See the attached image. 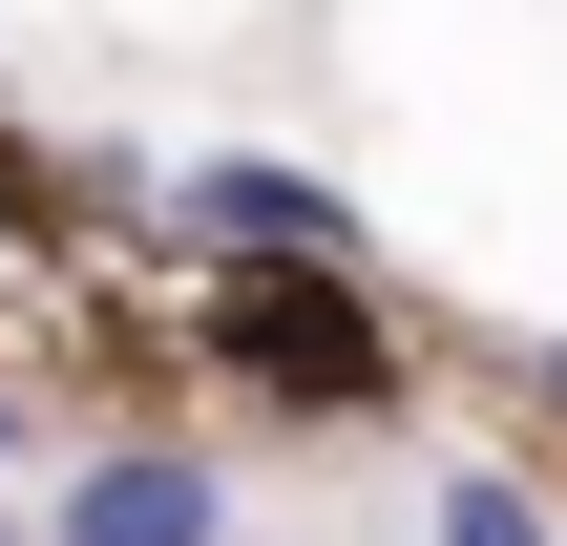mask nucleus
Wrapping results in <instances>:
<instances>
[{
  "mask_svg": "<svg viewBox=\"0 0 567 546\" xmlns=\"http://www.w3.org/2000/svg\"><path fill=\"white\" fill-rule=\"evenodd\" d=\"M210 358H231V379H252V400H316V421H337V400H379V379H400V358H379V316H358V274H337V253H316V274H231V295H210Z\"/></svg>",
  "mask_w": 567,
  "mask_h": 546,
  "instance_id": "obj_1",
  "label": "nucleus"
},
{
  "mask_svg": "<svg viewBox=\"0 0 567 546\" xmlns=\"http://www.w3.org/2000/svg\"><path fill=\"white\" fill-rule=\"evenodd\" d=\"M168 210H189L231 274H316V253L358 274V210H337V168H274V147H189V168H168Z\"/></svg>",
  "mask_w": 567,
  "mask_h": 546,
  "instance_id": "obj_2",
  "label": "nucleus"
},
{
  "mask_svg": "<svg viewBox=\"0 0 567 546\" xmlns=\"http://www.w3.org/2000/svg\"><path fill=\"white\" fill-rule=\"evenodd\" d=\"M21 546H231V484L189 442H84L63 505H21Z\"/></svg>",
  "mask_w": 567,
  "mask_h": 546,
  "instance_id": "obj_3",
  "label": "nucleus"
},
{
  "mask_svg": "<svg viewBox=\"0 0 567 546\" xmlns=\"http://www.w3.org/2000/svg\"><path fill=\"white\" fill-rule=\"evenodd\" d=\"M421 546H547V505H526V484H484V463H463V484H442V505H421Z\"/></svg>",
  "mask_w": 567,
  "mask_h": 546,
  "instance_id": "obj_4",
  "label": "nucleus"
},
{
  "mask_svg": "<svg viewBox=\"0 0 567 546\" xmlns=\"http://www.w3.org/2000/svg\"><path fill=\"white\" fill-rule=\"evenodd\" d=\"M0 463H21V400H0Z\"/></svg>",
  "mask_w": 567,
  "mask_h": 546,
  "instance_id": "obj_5",
  "label": "nucleus"
},
{
  "mask_svg": "<svg viewBox=\"0 0 567 546\" xmlns=\"http://www.w3.org/2000/svg\"><path fill=\"white\" fill-rule=\"evenodd\" d=\"M0 546H21V505H0Z\"/></svg>",
  "mask_w": 567,
  "mask_h": 546,
  "instance_id": "obj_6",
  "label": "nucleus"
}]
</instances>
